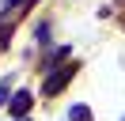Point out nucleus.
<instances>
[{
    "mask_svg": "<svg viewBox=\"0 0 125 121\" xmlns=\"http://www.w3.org/2000/svg\"><path fill=\"white\" fill-rule=\"evenodd\" d=\"M8 102V83H4V87H0V106Z\"/></svg>",
    "mask_w": 125,
    "mask_h": 121,
    "instance_id": "4",
    "label": "nucleus"
},
{
    "mask_svg": "<svg viewBox=\"0 0 125 121\" xmlns=\"http://www.w3.org/2000/svg\"><path fill=\"white\" fill-rule=\"evenodd\" d=\"M68 117H72V121H91V110H87V106H72Z\"/></svg>",
    "mask_w": 125,
    "mask_h": 121,
    "instance_id": "3",
    "label": "nucleus"
},
{
    "mask_svg": "<svg viewBox=\"0 0 125 121\" xmlns=\"http://www.w3.org/2000/svg\"><path fill=\"white\" fill-rule=\"evenodd\" d=\"M15 4H34V0H11V8H15Z\"/></svg>",
    "mask_w": 125,
    "mask_h": 121,
    "instance_id": "5",
    "label": "nucleus"
},
{
    "mask_svg": "<svg viewBox=\"0 0 125 121\" xmlns=\"http://www.w3.org/2000/svg\"><path fill=\"white\" fill-rule=\"evenodd\" d=\"M15 121H31V117H15Z\"/></svg>",
    "mask_w": 125,
    "mask_h": 121,
    "instance_id": "6",
    "label": "nucleus"
},
{
    "mask_svg": "<svg viewBox=\"0 0 125 121\" xmlns=\"http://www.w3.org/2000/svg\"><path fill=\"white\" fill-rule=\"evenodd\" d=\"M72 72H76V64H68V68H57V72H49V76H46V87H42V91H46V95H57V91H61L64 83L72 80Z\"/></svg>",
    "mask_w": 125,
    "mask_h": 121,
    "instance_id": "1",
    "label": "nucleus"
},
{
    "mask_svg": "<svg viewBox=\"0 0 125 121\" xmlns=\"http://www.w3.org/2000/svg\"><path fill=\"white\" fill-rule=\"evenodd\" d=\"M31 102H34V98H31V91H15V95H11V106H8V110L15 113V117H27Z\"/></svg>",
    "mask_w": 125,
    "mask_h": 121,
    "instance_id": "2",
    "label": "nucleus"
}]
</instances>
